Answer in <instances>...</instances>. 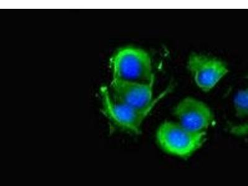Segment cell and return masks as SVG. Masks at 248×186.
Instances as JSON below:
<instances>
[{
	"mask_svg": "<svg viewBox=\"0 0 248 186\" xmlns=\"http://www.w3.org/2000/svg\"><path fill=\"white\" fill-rule=\"evenodd\" d=\"M112 80L140 84L154 83L152 60L141 48L126 46L120 48L110 61Z\"/></svg>",
	"mask_w": 248,
	"mask_h": 186,
	"instance_id": "1",
	"label": "cell"
},
{
	"mask_svg": "<svg viewBox=\"0 0 248 186\" xmlns=\"http://www.w3.org/2000/svg\"><path fill=\"white\" fill-rule=\"evenodd\" d=\"M205 135V133L191 131L178 123L167 121L159 126L156 139L164 151L186 158L201 147Z\"/></svg>",
	"mask_w": 248,
	"mask_h": 186,
	"instance_id": "2",
	"label": "cell"
},
{
	"mask_svg": "<svg viewBox=\"0 0 248 186\" xmlns=\"http://www.w3.org/2000/svg\"><path fill=\"white\" fill-rule=\"evenodd\" d=\"M102 112L113 124L126 131L139 134L150 109L139 110L124 105L110 94L107 86L101 88Z\"/></svg>",
	"mask_w": 248,
	"mask_h": 186,
	"instance_id": "3",
	"label": "cell"
},
{
	"mask_svg": "<svg viewBox=\"0 0 248 186\" xmlns=\"http://www.w3.org/2000/svg\"><path fill=\"white\" fill-rule=\"evenodd\" d=\"M187 67L197 85L205 92L213 89L229 72L224 62L213 57L198 54L190 55Z\"/></svg>",
	"mask_w": 248,
	"mask_h": 186,
	"instance_id": "4",
	"label": "cell"
},
{
	"mask_svg": "<svg viewBox=\"0 0 248 186\" xmlns=\"http://www.w3.org/2000/svg\"><path fill=\"white\" fill-rule=\"evenodd\" d=\"M154 84H140L112 80L108 89L110 94L124 105L139 110L153 109L159 99L153 98Z\"/></svg>",
	"mask_w": 248,
	"mask_h": 186,
	"instance_id": "5",
	"label": "cell"
},
{
	"mask_svg": "<svg viewBox=\"0 0 248 186\" xmlns=\"http://www.w3.org/2000/svg\"><path fill=\"white\" fill-rule=\"evenodd\" d=\"M174 114L178 123L196 132L205 133L214 120L210 108L203 102L191 97L183 99L175 108Z\"/></svg>",
	"mask_w": 248,
	"mask_h": 186,
	"instance_id": "6",
	"label": "cell"
},
{
	"mask_svg": "<svg viewBox=\"0 0 248 186\" xmlns=\"http://www.w3.org/2000/svg\"><path fill=\"white\" fill-rule=\"evenodd\" d=\"M247 85L236 93L234 99L235 116L240 123L232 125L231 131L237 136L248 134V77Z\"/></svg>",
	"mask_w": 248,
	"mask_h": 186,
	"instance_id": "7",
	"label": "cell"
}]
</instances>
